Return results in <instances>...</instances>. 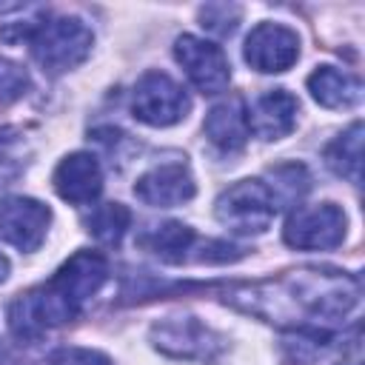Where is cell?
Instances as JSON below:
<instances>
[{
    "label": "cell",
    "mask_w": 365,
    "mask_h": 365,
    "mask_svg": "<svg viewBox=\"0 0 365 365\" xmlns=\"http://www.w3.org/2000/svg\"><path fill=\"white\" fill-rule=\"evenodd\" d=\"M108 259L100 251H74L48 282L20 294L9 305V331L17 339H37L51 328H60L80 317L86 302L106 285Z\"/></svg>",
    "instance_id": "2"
},
{
    "label": "cell",
    "mask_w": 365,
    "mask_h": 365,
    "mask_svg": "<svg viewBox=\"0 0 365 365\" xmlns=\"http://www.w3.org/2000/svg\"><path fill=\"white\" fill-rule=\"evenodd\" d=\"M217 220L231 234H262L279 214V200L265 180H240L228 185L214 202Z\"/></svg>",
    "instance_id": "4"
},
{
    "label": "cell",
    "mask_w": 365,
    "mask_h": 365,
    "mask_svg": "<svg viewBox=\"0 0 365 365\" xmlns=\"http://www.w3.org/2000/svg\"><path fill=\"white\" fill-rule=\"evenodd\" d=\"M225 302L282 328H297V334L331 339V328L342 325L359 311L362 285L356 274L302 268L271 279L234 285L225 291Z\"/></svg>",
    "instance_id": "1"
},
{
    "label": "cell",
    "mask_w": 365,
    "mask_h": 365,
    "mask_svg": "<svg viewBox=\"0 0 365 365\" xmlns=\"http://www.w3.org/2000/svg\"><path fill=\"white\" fill-rule=\"evenodd\" d=\"M202 131L211 145H217L225 154L242 151L248 140V117H245V100L242 97H228L217 103L202 123Z\"/></svg>",
    "instance_id": "14"
},
{
    "label": "cell",
    "mask_w": 365,
    "mask_h": 365,
    "mask_svg": "<svg viewBox=\"0 0 365 365\" xmlns=\"http://www.w3.org/2000/svg\"><path fill=\"white\" fill-rule=\"evenodd\" d=\"M197 185L185 163H160L148 168L137 182L134 194L151 208H174L194 197Z\"/></svg>",
    "instance_id": "11"
},
{
    "label": "cell",
    "mask_w": 365,
    "mask_h": 365,
    "mask_svg": "<svg viewBox=\"0 0 365 365\" xmlns=\"http://www.w3.org/2000/svg\"><path fill=\"white\" fill-rule=\"evenodd\" d=\"M51 222L48 205L34 197H9L0 202V234L17 251H37Z\"/></svg>",
    "instance_id": "10"
},
{
    "label": "cell",
    "mask_w": 365,
    "mask_h": 365,
    "mask_svg": "<svg viewBox=\"0 0 365 365\" xmlns=\"http://www.w3.org/2000/svg\"><path fill=\"white\" fill-rule=\"evenodd\" d=\"M240 6H231V3H208L200 9V26L217 37H228L237 31L240 26Z\"/></svg>",
    "instance_id": "21"
},
{
    "label": "cell",
    "mask_w": 365,
    "mask_h": 365,
    "mask_svg": "<svg viewBox=\"0 0 365 365\" xmlns=\"http://www.w3.org/2000/svg\"><path fill=\"white\" fill-rule=\"evenodd\" d=\"M151 339L160 351L180 359H214L222 351V336L197 317H168L151 328Z\"/></svg>",
    "instance_id": "8"
},
{
    "label": "cell",
    "mask_w": 365,
    "mask_h": 365,
    "mask_svg": "<svg viewBox=\"0 0 365 365\" xmlns=\"http://www.w3.org/2000/svg\"><path fill=\"white\" fill-rule=\"evenodd\" d=\"M48 365H111V359L94 348H77V345H66L57 348L48 359Z\"/></svg>",
    "instance_id": "23"
},
{
    "label": "cell",
    "mask_w": 365,
    "mask_h": 365,
    "mask_svg": "<svg viewBox=\"0 0 365 365\" xmlns=\"http://www.w3.org/2000/svg\"><path fill=\"white\" fill-rule=\"evenodd\" d=\"M268 180H271L268 185H271L274 197L279 200V208L288 202H299V197L311 185V177H308L305 165H299V163H282V165L268 168Z\"/></svg>",
    "instance_id": "19"
},
{
    "label": "cell",
    "mask_w": 365,
    "mask_h": 365,
    "mask_svg": "<svg viewBox=\"0 0 365 365\" xmlns=\"http://www.w3.org/2000/svg\"><path fill=\"white\" fill-rule=\"evenodd\" d=\"M31 88V77L29 71L9 60V57H0V106H11L17 103L20 97H26Z\"/></svg>",
    "instance_id": "22"
},
{
    "label": "cell",
    "mask_w": 365,
    "mask_h": 365,
    "mask_svg": "<svg viewBox=\"0 0 365 365\" xmlns=\"http://www.w3.org/2000/svg\"><path fill=\"white\" fill-rule=\"evenodd\" d=\"M339 365H359V356H354V359H342Z\"/></svg>",
    "instance_id": "25"
},
{
    "label": "cell",
    "mask_w": 365,
    "mask_h": 365,
    "mask_svg": "<svg viewBox=\"0 0 365 365\" xmlns=\"http://www.w3.org/2000/svg\"><path fill=\"white\" fill-rule=\"evenodd\" d=\"M26 157H29L26 134L14 125H3L0 128V185H9L14 177H20Z\"/></svg>",
    "instance_id": "20"
},
{
    "label": "cell",
    "mask_w": 365,
    "mask_h": 365,
    "mask_svg": "<svg viewBox=\"0 0 365 365\" xmlns=\"http://www.w3.org/2000/svg\"><path fill=\"white\" fill-rule=\"evenodd\" d=\"M54 191L71 202V205H88L100 197L103 191V168L97 163L94 154L77 151L60 160V165L54 168Z\"/></svg>",
    "instance_id": "12"
},
{
    "label": "cell",
    "mask_w": 365,
    "mask_h": 365,
    "mask_svg": "<svg viewBox=\"0 0 365 365\" xmlns=\"http://www.w3.org/2000/svg\"><path fill=\"white\" fill-rule=\"evenodd\" d=\"M174 57L182 66L191 86L202 94H220L231 83V66L225 51L217 43H208L194 34H180L174 40Z\"/></svg>",
    "instance_id": "7"
},
{
    "label": "cell",
    "mask_w": 365,
    "mask_h": 365,
    "mask_svg": "<svg viewBox=\"0 0 365 365\" xmlns=\"http://www.w3.org/2000/svg\"><path fill=\"white\" fill-rule=\"evenodd\" d=\"M297 111H299V100L291 91L285 88L265 91L254 100L251 108H245L248 134H257L259 140H279L294 131Z\"/></svg>",
    "instance_id": "13"
},
{
    "label": "cell",
    "mask_w": 365,
    "mask_h": 365,
    "mask_svg": "<svg viewBox=\"0 0 365 365\" xmlns=\"http://www.w3.org/2000/svg\"><path fill=\"white\" fill-rule=\"evenodd\" d=\"M191 108V100L180 83L163 71H145L131 91V114L154 128L180 123Z\"/></svg>",
    "instance_id": "6"
},
{
    "label": "cell",
    "mask_w": 365,
    "mask_h": 365,
    "mask_svg": "<svg viewBox=\"0 0 365 365\" xmlns=\"http://www.w3.org/2000/svg\"><path fill=\"white\" fill-rule=\"evenodd\" d=\"M9 277V259H6V254H0V282Z\"/></svg>",
    "instance_id": "24"
},
{
    "label": "cell",
    "mask_w": 365,
    "mask_h": 365,
    "mask_svg": "<svg viewBox=\"0 0 365 365\" xmlns=\"http://www.w3.org/2000/svg\"><path fill=\"white\" fill-rule=\"evenodd\" d=\"M308 91L325 108H354L362 100V80L336 66H317L308 74Z\"/></svg>",
    "instance_id": "15"
},
{
    "label": "cell",
    "mask_w": 365,
    "mask_h": 365,
    "mask_svg": "<svg viewBox=\"0 0 365 365\" xmlns=\"http://www.w3.org/2000/svg\"><path fill=\"white\" fill-rule=\"evenodd\" d=\"M140 245L154 257H160L163 262H185L191 259V251H197V234L194 228L171 220L140 234Z\"/></svg>",
    "instance_id": "16"
},
{
    "label": "cell",
    "mask_w": 365,
    "mask_h": 365,
    "mask_svg": "<svg viewBox=\"0 0 365 365\" xmlns=\"http://www.w3.org/2000/svg\"><path fill=\"white\" fill-rule=\"evenodd\" d=\"M345 211L334 202L297 205L282 228L285 245L297 251H328L345 240Z\"/></svg>",
    "instance_id": "5"
},
{
    "label": "cell",
    "mask_w": 365,
    "mask_h": 365,
    "mask_svg": "<svg viewBox=\"0 0 365 365\" xmlns=\"http://www.w3.org/2000/svg\"><path fill=\"white\" fill-rule=\"evenodd\" d=\"M325 163L334 174L359 185L362 177V123H351L336 140L325 145Z\"/></svg>",
    "instance_id": "17"
},
{
    "label": "cell",
    "mask_w": 365,
    "mask_h": 365,
    "mask_svg": "<svg viewBox=\"0 0 365 365\" xmlns=\"http://www.w3.org/2000/svg\"><path fill=\"white\" fill-rule=\"evenodd\" d=\"M242 57L251 68L262 74H279L291 68L299 57V37L282 23H259L251 29L242 46Z\"/></svg>",
    "instance_id": "9"
},
{
    "label": "cell",
    "mask_w": 365,
    "mask_h": 365,
    "mask_svg": "<svg viewBox=\"0 0 365 365\" xmlns=\"http://www.w3.org/2000/svg\"><path fill=\"white\" fill-rule=\"evenodd\" d=\"M128 225H131V211L123 202L97 205L88 217V234L103 245H120Z\"/></svg>",
    "instance_id": "18"
},
{
    "label": "cell",
    "mask_w": 365,
    "mask_h": 365,
    "mask_svg": "<svg viewBox=\"0 0 365 365\" xmlns=\"http://www.w3.org/2000/svg\"><path fill=\"white\" fill-rule=\"evenodd\" d=\"M3 40L9 43L26 40L34 63L54 77L68 68H77L91 54L94 34L80 17H66V14L51 17L48 11L40 9L34 20L3 29Z\"/></svg>",
    "instance_id": "3"
}]
</instances>
